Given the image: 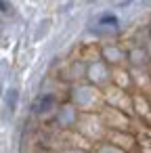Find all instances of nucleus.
<instances>
[{"label":"nucleus","mask_w":151,"mask_h":153,"mask_svg":"<svg viewBox=\"0 0 151 153\" xmlns=\"http://www.w3.org/2000/svg\"><path fill=\"white\" fill-rule=\"evenodd\" d=\"M71 103L80 111H97L99 105H105V97L94 84H80L71 92Z\"/></svg>","instance_id":"f257e3e1"},{"label":"nucleus","mask_w":151,"mask_h":153,"mask_svg":"<svg viewBox=\"0 0 151 153\" xmlns=\"http://www.w3.org/2000/svg\"><path fill=\"white\" fill-rule=\"evenodd\" d=\"M111 71L109 69V63L107 61H97V63H90L88 69H86V78L90 80V84L99 86V88H107L111 84Z\"/></svg>","instance_id":"f03ea898"},{"label":"nucleus","mask_w":151,"mask_h":153,"mask_svg":"<svg viewBox=\"0 0 151 153\" xmlns=\"http://www.w3.org/2000/svg\"><path fill=\"white\" fill-rule=\"evenodd\" d=\"M128 63L132 69H145L149 65V53L145 46H136L132 51H128Z\"/></svg>","instance_id":"7ed1b4c3"},{"label":"nucleus","mask_w":151,"mask_h":153,"mask_svg":"<svg viewBox=\"0 0 151 153\" xmlns=\"http://www.w3.org/2000/svg\"><path fill=\"white\" fill-rule=\"evenodd\" d=\"M103 59H105L111 67H118V65H122V63L128 59V53H124L118 44H111V46H105V48H103Z\"/></svg>","instance_id":"20e7f679"},{"label":"nucleus","mask_w":151,"mask_h":153,"mask_svg":"<svg viewBox=\"0 0 151 153\" xmlns=\"http://www.w3.org/2000/svg\"><path fill=\"white\" fill-rule=\"evenodd\" d=\"M92 153H130V151H126V149H122L109 140H101V143L92 145Z\"/></svg>","instance_id":"39448f33"},{"label":"nucleus","mask_w":151,"mask_h":153,"mask_svg":"<svg viewBox=\"0 0 151 153\" xmlns=\"http://www.w3.org/2000/svg\"><path fill=\"white\" fill-rule=\"evenodd\" d=\"M53 105H55V97H53V94H44V97L40 99V103L36 105V113H44V111H48Z\"/></svg>","instance_id":"423d86ee"},{"label":"nucleus","mask_w":151,"mask_h":153,"mask_svg":"<svg viewBox=\"0 0 151 153\" xmlns=\"http://www.w3.org/2000/svg\"><path fill=\"white\" fill-rule=\"evenodd\" d=\"M67 153H88V149H84V147H82V149H76V147H71Z\"/></svg>","instance_id":"0eeeda50"},{"label":"nucleus","mask_w":151,"mask_h":153,"mask_svg":"<svg viewBox=\"0 0 151 153\" xmlns=\"http://www.w3.org/2000/svg\"><path fill=\"white\" fill-rule=\"evenodd\" d=\"M149 34H151V27H149Z\"/></svg>","instance_id":"6e6552de"}]
</instances>
